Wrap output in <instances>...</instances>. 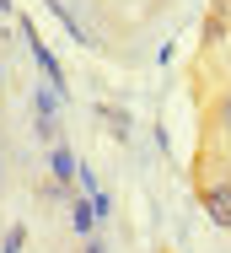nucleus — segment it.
Masks as SVG:
<instances>
[{"instance_id":"obj_5","label":"nucleus","mask_w":231,"mask_h":253,"mask_svg":"<svg viewBox=\"0 0 231 253\" xmlns=\"http://www.w3.org/2000/svg\"><path fill=\"white\" fill-rule=\"evenodd\" d=\"M102 119H108V124H113V129H108V135H129V113H118V108H102Z\"/></svg>"},{"instance_id":"obj_7","label":"nucleus","mask_w":231,"mask_h":253,"mask_svg":"<svg viewBox=\"0 0 231 253\" xmlns=\"http://www.w3.org/2000/svg\"><path fill=\"white\" fill-rule=\"evenodd\" d=\"M0 124H5V86H0Z\"/></svg>"},{"instance_id":"obj_1","label":"nucleus","mask_w":231,"mask_h":253,"mask_svg":"<svg viewBox=\"0 0 231 253\" xmlns=\"http://www.w3.org/2000/svg\"><path fill=\"white\" fill-rule=\"evenodd\" d=\"M204 210H210V221L215 226H231V183H204Z\"/></svg>"},{"instance_id":"obj_2","label":"nucleus","mask_w":231,"mask_h":253,"mask_svg":"<svg viewBox=\"0 0 231 253\" xmlns=\"http://www.w3.org/2000/svg\"><path fill=\"white\" fill-rule=\"evenodd\" d=\"M70 232H76V243H86V237L97 232V205L81 200V194L70 200Z\"/></svg>"},{"instance_id":"obj_4","label":"nucleus","mask_w":231,"mask_h":253,"mask_svg":"<svg viewBox=\"0 0 231 253\" xmlns=\"http://www.w3.org/2000/svg\"><path fill=\"white\" fill-rule=\"evenodd\" d=\"M215 129H221V140L231 146V86L215 97Z\"/></svg>"},{"instance_id":"obj_6","label":"nucleus","mask_w":231,"mask_h":253,"mask_svg":"<svg viewBox=\"0 0 231 253\" xmlns=\"http://www.w3.org/2000/svg\"><path fill=\"white\" fill-rule=\"evenodd\" d=\"M81 253H102V243H97V237H86V243H81Z\"/></svg>"},{"instance_id":"obj_3","label":"nucleus","mask_w":231,"mask_h":253,"mask_svg":"<svg viewBox=\"0 0 231 253\" xmlns=\"http://www.w3.org/2000/svg\"><path fill=\"white\" fill-rule=\"evenodd\" d=\"M48 172H54V178H59V183H65V189H70V183H76V178H81V167H76V151H70V146H65V140H59V146H54V151H48Z\"/></svg>"}]
</instances>
